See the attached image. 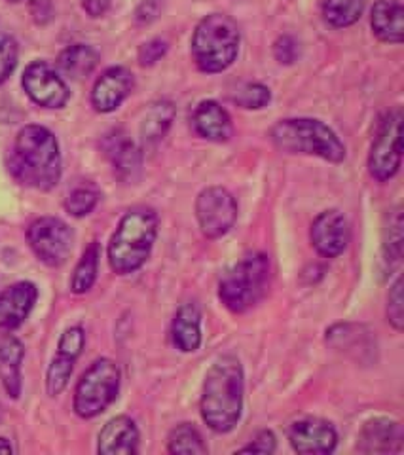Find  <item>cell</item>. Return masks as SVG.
Returning a JSON list of instances; mask_svg holds the SVG:
<instances>
[{
	"label": "cell",
	"instance_id": "obj_17",
	"mask_svg": "<svg viewBox=\"0 0 404 455\" xmlns=\"http://www.w3.org/2000/svg\"><path fill=\"white\" fill-rule=\"evenodd\" d=\"M404 429L399 421L376 418L368 421L359 436V451L363 453H400Z\"/></svg>",
	"mask_w": 404,
	"mask_h": 455
},
{
	"label": "cell",
	"instance_id": "obj_14",
	"mask_svg": "<svg viewBox=\"0 0 404 455\" xmlns=\"http://www.w3.org/2000/svg\"><path fill=\"white\" fill-rule=\"evenodd\" d=\"M311 245L325 259H336L350 245V224L340 211L321 212L311 224Z\"/></svg>",
	"mask_w": 404,
	"mask_h": 455
},
{
	"label": "cell",
	"instance_id": "obj_31",
	"mask_svg": "<svg viewBox=\"0 0 404 455\" xmlns=\"http://www.w3.org/2000/svg\"><path fill=\"white\" fill-rule=\"evenodd\" d=\"M234 101L241 108H249V110H258L268 107L271 101V93L263 84H247L234 95Z\"/></svg>",
	"mask_w": 404,
	"mask_h": 455
},
{
	"label": "cell",
	"instance_id": "obj_1",
	"mask_svg": "<svg viewBox=\"0 0 404 455\" xmlns=\"http://www.w3.org/2000/svg\"><path fill=\"white\" fill-rule=\"evenodd\" d=\"M245 378L243 366L234 355H222L207 370L201 393V418L214 433H230L243 414Z\"/></svg>",
	"mask_w": 404,
	"mask_h": 455
},
{
	"label": "cell",
	"instance_id": "obj_28",
	"mask_svg": "<svg viewBox=\"0 0 404 455\" xmlns=\"http://www.w3.org/2000/svg\"><path fill=\"white\" fill-rule=\"evenodd\" d=\"M167 451L194 455V453H207V446L194 425L181 423L169 433Z\"/></svg>",
	"mask_w": 404,
	"mask_h": 455
},
{
	"label": "cell",
	"instance_id": "obj_40",
	"mask_svg": "<svg viewBox=\"0 0 404 455\" xmlns=\"http://www.w3.org/2000/svg\"><path fill=\"white\" fill-rule=\"evenodd\" d=\"M10 3H18V0H10Z\"/></svg>",
	"mask_w": 404,
	"mask_h": 455
},
{
	"label": "cell",
	"instance_id": "obj_32",
	"mask_svg": "<svg viewBox=\"0 0 404 455\" xmlns=\"http://www.w3.org/2000/svg\"><path fill=\"white\" fill-rule=\"evenodd\" d=\"M387 321L395 331H402L404 309H402V279L399 277L387 296Z\"/></svg>",
	"mask_w": 404,
	"mask_h": 455
},
{
	"label": "cell",
	"instance_id": "obj_29",
	"mask_svg": "<svg viewBox=\"0 0 404 455\" xmlns=\"http://www.w3.org/2000/svg\"><path fill=\"white\" fill-rule=\"evenodd\" d=\"M363 8L365 0H325L323 16L333 27L343 28L359 21L363 16Z\"/></svg>",
	"mask_w": 404,
	"mask_h": 455
},
{
	"label": "cell",
	"instance_id": "obj_16",
	"mask_svg": "<svg viewBox=\"0 0 404 455\" xmlns=\"http://www.w3.org/2000/svg\"><path fill=\"white\" fill-rule=\"evenodd\" d=\"M38 298L33 283L21 281L0 294V331H13L28 317Z\"/></svg>",
	"mask_w": 404,
	"mask_h": 455
},
{
	"label": "cell",
	"instance_id": "obj_23",
	"mask_svg": "<svg viewBox=\"0 0 404 455\" xmlns=\"http://www.w3.org/2000/svg\"><path fill=\"white\" fill-rule=\"evenodd\" d=\"M171 338L182 353H194L201 346V313L196 304H182L171 324Z\"/></svg>",
	"mask_w": 404,
	"mask_h": 455
},
{
	"label": "cell",
	"instance_id": "obj_39",
	"mask_svg": "<svg viewBox=\"0 0 404 455\" xmlns=\"http://www.w3.org/2000/svg\"><path fill=\"white\" fill-rule=\"evenodd\" d=\"M13 451V448H12V444L8 443L6 438H0V453H12Z\"/></svg>",
	"mask_w": 404,
	"mask_h": 455
},
{
	"label": "cell",
	"instance_id": "obj_34",
	"mask_svg": "<svg viewBox=\"0 0 404 455\" xmlns=\"http://www.w3.org/2000/svg\"><path fill=\"white\" fill-rule=\"evenodd\" d=\"M167 52V44L164 40L156 38V40H150L147 42V44H142L141 50H139V63L142 67H150L154 63H158L162 60V57L166 55Z\"/></svg>",
	"mask_w": 404,
	"mask_h": 455
},
{
	"label": "cell",
	"instance_id": "obj_38",
	"mask_svg": "<svg viewBox=\"0 0 404 455\" xmlns=\"http://www.w3.org/2000/svg\"><path fill=\"white\" fill-rule=\"evenodd\" d=\"M110 0H84V8L92 18H99L109 10Z\"/></svg>",
	"mask_w": 404,
	"mask_h": 455
},
{
	"label": "cell",
	"instance_id": "obj_27",
	"mask_svg": "<svg viewBox=\"0 0 404 455\" xmlns=\"http://www.w3.org/2000/svg\"><path fill=\"white\" fill-rule=\"evenodd\" d=\"M99 256H101L99 243L93 241V243L84 251L80 262L75 267V274H72V279H70L72 292L84 294L93 287V283L97 279V269H99Z\"/></svg>",
	"mask_w": 404,
	"mask_h": 455
},
{
	"label": "cell",
	"instance_id": "obj_10",
	"mask_svg": "<svg viewBox=\"0 0 404 455\" xmlns=\"http://www.w3.org/2000/svg\"><path fill=\"white\" fill-rule=\"evenodd\" d=\"M196 217L201 234L207 239H219L234 228L238 219V204L226 188L211 187L198 196Z\"/></svg>",
	"mask_w": 404,
	"mask_h": 455
},
{
	"label": "cell",
	"instance_id": "obj_15",
	"mask_svg": "<svg viewBox=\"0 0 404 455\" xmlns=\"http://www.w3.org/2000/svg\"><path fill=\"white\" fill-rule=\"evenodd\" d=\"M133 75L124 67H110L93 85L92 105L97 112H112L117 110L127 95L133 92Z\"/></svg>",
	"mask_w": 404,
	"mask_h": 455
},
{
	"label": "cell",
	"instance_id": "obj_20",
	"mask_svg": "<svg viewBox=\"0 0 404 455\" xmlns=\"http://www.w3.org/2000/svg\"><path fill=\"white\" fill-rule=\"evenodd\" d=\"M192 124L199 137L213 142H226L234 132L232 118L216 101L199 103L194 110Z\"/></svg>",
	"mask_w": 404,
	"mask_h": 455
},
{
	"label": "cell",
	"instance_id": "obj_24",
	"mask_svg": "<svg viewBox=\"0 0 404 455\" xmlns=\"http://www.w3.org/2000/svg\"><path fill=\"white\" fill-rule=\"evenodd\" d=\"M99 63V53L85 44H75L61 52L57 67L61 73L72 80H82L93 73V68Z\"/></svg>",
	"mask_w": 404,
	"mask_h": 455
},
{
	"label": "cell",
	"instance_id": "obj_11",
	"mask_svg": "<svg viewBox=\"0 0 404 455\" xmlns=\"http://www.w3.org/2000/svg\"><path fill=\"white\" fill-rule=\"evenodd\" d=\"M23 88L36 105L46 108H63L70 97L63 78L44 61H35L25 68Z\"/></svg>",
	"mask_w": 404,
	"mask_h": 455
},
{
	"label": "cell",
	"instance_id": "obj_37",
	"mask_svg": "<svg viewBox=\"0 0 404 455\" xmlns=\"http://www.w3.org/2000/svg\"><path fill=\"white\" fill-rule=\"evenodd\" d=\"M158 12H160V3H158V0H144L137 10V21L150 23L158 18Z\"/></svg>",
	"mask_w": 404,
	"mask_h": 455
},
{
	"label": "cell",
	"instance_id": "obj_12",
	"mask_svg": "<svg viewBox=\"0 0 404 455\" xmlns=\"http://www.w3.org/2000/svg\"><path fill=\"white\" fill-rule=\"evenodd\" d=\"M84 341L85 334L82 326H70V329H67L61 334L60 346H57V353L52 359L46 376V389L50 396L61 395L69 386L72 370H75V363L78 361L84 349Z\"/></svg>",
	"mask_w": 404,
	"mask_h": 455
},
{
	"label": "cell",
	"instance_id": "obj_3",
	"mask_svg": "<svg viewBox=\"0 0 404 455\" xmlns=\"http://www.w3.org/2000/svg\"><path fill=\"white\" fill-rule=\"evenodd\" d=\"M158 237V215L150 207L127 211L109 243V262L118 275L137 272L149 260Z\"/></svg>",
	"mask_w": 404,
	"mask_h": 455
},
{
	"label": "cell",
	"instance_id": "obj_4",
	"mask_svg": "<svg viewBox=\"0 0 404 455\" xmlns=\"http://www.w3.org/2000/svg\"><path fill=\"white\" fill-rule=\"evenodd\" d=\"M271 140L287 154H308L330 164L345 160V147L338 135L319 120L293 118L273 125Z\"/></svg>",
	"mask_w": 404,
	"mask_h": 455
},
{
	"label": "cell",
	"instance_id": "obj_36",
	"mask_svg": "<svg viewBox=\"0 0 404 455\" xmlns=\"http://www.w3.org/2000/svg\"><path fill=\"white\" fill-rule=\"evenodd\" d=\"M276 436H273L271 431H261L255 440H251L249 446H245L239 450V453H273L276 451Z\"/></svg>",
	"mask_w": 404,
	"mask_h": 455
},
{
	"label": "cell",
	"instance_id": "obj_9",
	"mask_svg": "<svg viewBox=\"0 0 404 455\" xmlns=\"http://www.w3.org/2000/svg\"><path fill=\"white\" fill-rule=\"evenodd\" d=\"M27 241L42 262L52 267H60L69 260L75 235H72L69 224L61 219L42 217L28 226Z\"/></svg>",
	"mask_w": 404,
	"mask_h": 455
},
{
	"label": "cell",
	"instance_id": "obj_35",
	"mask_svg": "<svg viewBox=\"0 0 404 455\" xmlns=\"http://www.w3.org/2000/svg\"><path fill=\"white\" fill-rule=\"evenodd\" d=\"M273 52H276V57L279 63H285V65H291L298 60V42L293 38V36H281L276 46H273Z\"/></svg>",
	"mask_w": 404,
	"mask_h": 455
},
{
	"label": "cell",
	"instance_id": "obj_19",
	"mask_svg": "<svg viewBox=\"0 0 404 455\" xmlns=\"http://www.w3.org/2000/svg\"><path fill=\"white\" fill-rule=\"evenodd\" d=\"M105 154L122 180H133L142 167L139 147L124 132L117 130L105 139Z\"/></svg>",
	"mask_w": 404,
	"mask_h": 455
},
{
	"label": "cell",
	"instance_id": "obj_25",
	"mask_svg": "<svg viewBox=\"0 0 404 455\" xmlns=\"http://www.w3.org/2000/svg\"><path fill=\"white\" fill-rule=\"evenodd\" d=\"M173 118H175V107L171 103L160 101L150 105L147 116L141 122V140L144 145L156 147L169 132Z\"/></svg>",
	"mask_w": 404,
	"mask_h": 455
},
{
	"label": "cell",
	"instance_id": "obj_13",
	"mask_svg": "<svg viewBox=\"0 0 404 455\" xmlns=\"http://www.w3.org/2000/svg\"><path fill=\"white\" fill-rule=\"evenodd\" d=\"M288 443L296 453L327 455L336 450L338 435L333 423L319 418H306L288 427Z\"/></svg>",
	"mask_w": 404,
	"mask_h": 455
},
{
	"label": "cell",
	"instance_id": "obj_33",
	"mask_svg": "<svg viewBox=\"0 0 404 455\" xmlns=\"http://www.w3.org/2000/svg\"><path fill=\"white\" fill-rule=\"evenodd\" d=\"M18 65V46L12 38H0V84H4Z\"/></svg>",
	"mask_w": 404,
	"mask_h": 455
},
{
	"label": "cell",
	"instance_id": "obj_21",
	"mask_svg": "<svg viewBox=\"0 0 404 455\" xmlns=\"http://www.w3.org/2000/svg\"><path fill=\"white\" fill-rule=\"evenodd\" d=\"M23 344L13 334H0V381L8 396L18 398L21 395V363Z\"/></svg>",
	"mask_w": 404,
	"mask_h": 455
},
{
	"label": "cell",
	"instance_id": "obj_26",
	"mask_svg": "<svg viewBox=\"0 0 404 455\" xmlns=\"http://www.w3.org/2000/svg\"><path fill=\"white\" fill-rule=\"evenodd\" d=\"M402 209L395 207L387 211L385 224H384V243H382V260L387 266L389 272L395 269L402 260Z\"/></svg>",
	"mask_w": 404,
	"mask_h": 455
},
{
	"label": "cell",
	"instance_id": "obj_2",
	"mask_svg": "<svg viewBox=\"0 0 404 455\" xmlns=\"http://www.w3.org/2000/svg\"><path fill=\"white\" fill-rule=\"evenodd\" d=\"M10 169L27 187L52 190L61 179V154L55 135L42 125H25L18 133Z\"/></svg>",
	"mask_w": 404,
	"mask_h": 455
},
{
	"label": "cell",
	"instance_id": "obj_5",
	"mask_svg": "<svg viewBox=\"0 0 404 455\" xmlns=\"http://www.w3.org/2000/svg\"><path fill=\"white\" fill-rule=\"evenodd\" d=\"M239 52V28L224 13H211L196 27L192 55L201 73H222L236 61Z\"/></svg>",
	"mask_w": 404,
	"mask_h": 455
},
{
	"label": "cell",
	"instance_id": "obj_7",
	"mask_svg": "<svg viewBox=\"0 0 404 455\" xmlns=\"http://www.w3.org/2000/svg\"><path fill=\"white\" fill-rule=\"evenodd\" d=\"M120 368L110 359H97L80 378L75 391V411L84 418H97L117 401L120 391Z\"/></svg>",
	"mask_w": 404,
	"mask_h": 455
},
{
	"label": "cell",
	"instance_id": "obj_30",
	"mask_svg": "<svg viewBox=\"0 0 404 455\" xmlns=\"http://www.w3.org/2000/svg\"><path fill=\"white\" fill-rule=\"evenodd\" d=\"M99 202V190L93 184H80L65 199V209L72 217H85L95 209Z\"/></svg>",
	"mask_w": 404,
	"mask_h": 455
},
{
	"label": "cell",
	"instance_id": "obj_22",
	"mask_svg": "<svg viewBox=\"0 0 404 455\" xmlns=\"http://www.w3.org/2000/svg\"><path fill=\"white\" fill-rule=\"evenodd\" d=\"M372 31L382 42L400 44L404 38V8L399 0H378L372 8Z\"/></svg>",
	"mask_w": 404,
	"mask_h": 455
},
{
	"label": "cell",
	"instance_id": "obj_8",
	"mask_svg": "<svg viewBox=\"0 0 404 455\" xmlns=\"http://www.w3.org/2000/svg\"><path fill=\"white\" fill-rule=\"evenodd\" d=\"M402 112L393 110L385 114L382 120L378 133L374 137L370 156H368V169L370 175L385 182L393 179L399 173L400 160H402Z\"/></svg>",
	"mask_w": 404,
	"mask_h": 455
},
{
	"label": "cell",
	"instance_id": "obj_18",
	"mask_svg": "<svg viewBox=\"0 0 404 455\" xmlns=\"http://www.w3.org/2000/svg\"><path fill=\"white\" fill-rule=\"evenodd\" d=\"M139 450V429L132 418L110 419L99 433L97 451L103 455H132Z\"/></svg>",
	"mask_w": 404,
	"mask_h": 455
},
{
	"label": "cell",
	"instance_id": "obj_6",
	"mask_svg": "<svg viewBox=\"0 0 404 455\" xmlns=\"http://www.w3.org/2000/svg\"><path fill=\"white\" fill-rule=\"evenodd\" d=\"M270 284V259L264 252H249L222 275L219 298L226 309L245 313L263 300Z\"/></svg>",
	"mask_w": 404,
	"mask_h": 455
}]
</instances>
